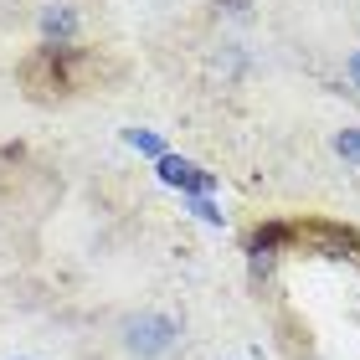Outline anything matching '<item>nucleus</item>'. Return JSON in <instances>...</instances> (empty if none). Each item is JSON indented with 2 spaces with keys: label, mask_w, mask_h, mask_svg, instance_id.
Instances as JSON below:
<instances>
[{
  "label": "nucleus",
  "mask_w": 360,
  "mask_h": 360,
  "mask_svg": "<svg viewBox=\"0 0 360 360\" xmlns=\"http://www.w3.org/2000/svg\"><path fill=\"white\" fill-rule=\"evenodd\" d=\"M124 350L134 360H165L180 345V319L175 314H160V309H144V314H129L124 319Z\"/></svg>",
  "instance_id": "1"
},
{
  "label": "nucleus",
  "mask_w": 360,
  "mask_h": 360,
  "mask_svg": "<svg viewBox=\"0 0 360 360\" xmlns=\"http://www.w3.org/2000/svg\"><path fill=\"white\" fill-rule=\"evenodd\" d=\"M160 180H165V186H180L186 195H206V191H217V180L201 175V170L191 165V160H180V155H165V160H160Z\"/></svg>",
  "instance_id": "2"
},
{
  "label": "nucleus",
  "mask_w": 360,
  "mask_h": 360,
  "mask_svg": "<svg viewBox=\"0 0 360 360\" xmlns=\"http://www.w3.org/2000/svg\"><path fill=\"white\" fill-rule=\"evenodd\" d=\"M41 41L52 46V52H62V46H72L77 41V15H72V6H46L41 11Z\"/></svg>",
  "instance_id": "3"
},
{
  "label": "nucleus",
  "mask_w": 360,
  "mask_h": 360,
  "mask_svg": "<svg viewBox=\"0 0 360 360\" xmlns=\"http://www.w3.org/2000/svg\"><path fill=\"white\" fill-rule=\"evenodd\" d=\"M304 237L314 242L324 257H350V252H355V232H345V226H330V221H309Z\"/></svg>",
  "instance_id": "4"
},
{
  "label": "nucleus",
  "mask_w": 360,
  "mask_h": 360,
  "mask_svg": "<svg viewBox=\"0 0 360 360\" xmlns=\"http://www.w3.org/2000/svg\"><path fill=\"white\" fill-rule=\"evenodd\" d=\"M335 155L360 170V129H340V134H335Z\"/></svg>",
  "instance_id": "5"
},
{
  "label": "nucleus",
  "mask_w": 360,
  "mask_h": 360,
  "mask_svg": "<svg viewBox=\"0 0 360 360\" xmlns=\"http://www.w3.org/2000/svg\"><path fill=\"white\" fill-rule=\"evenodd\" d=\"M129 144H134L139 155H155V160H165V144H160V134H150V129H129Z\"/></svg>",
  "instance_id": "6"
},
{
  "label": "nucleus",
  "mask_w": 360,
  "mask_h": 360,
  "mask_svg": "<svg viewBox=\"0 0 360 360\" xmlns=\"http://www.w3.org/2000/svg\"><path fill=\"white\" fill-rule=\"evenodd\" d=\"M186 206H191V211H195V217H201V221H211V226H221V211L211 206L206 195H186Z\"/></svg>",
  "instance_id": "7"
},
{
  "label": "nucleus",
  "mask_w": 360,
  "mask_h": 360,
  "mask_svg": "<svg viewBox=\"0 0 360 360\" xmlns=\"http://www.w3.org/2000/svg\"><path fill=\"white\" fill-rule=\"evenodd\" d=\"M345 77L360 88V52H350V57H345Z\"/></svg>",
  "instance_id": "8"
}]
</instances>
